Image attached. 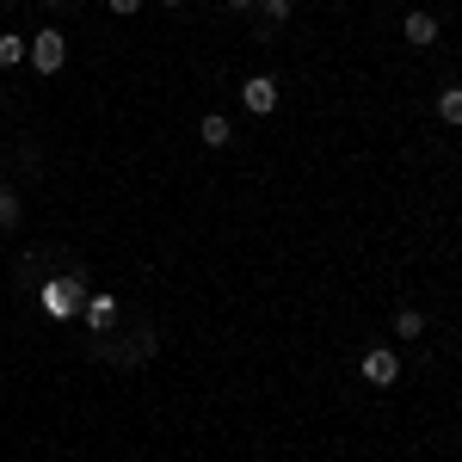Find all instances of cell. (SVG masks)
I'll use <instances>...</instances> for the list:
<instances>
[{"label": "cell", "mask_w": 462, "mask_h": 462, "mask_svg": "<svg viewBox=\"0 0 462 462\" xmlns=\"http://www.w3.org/2000/svg\"><path fill=\"white\" fill-rule=\"evenodd\" d=\"M43 6H62V0H43Z\"/></svg>", "instance_id": "9a60e30c"}, {"label": "cell", "mask_w": 462, "mask_h": 462, "mask_svg": "<svg viewBox=\"0 0 462 462\" xmlns=\"http://www.w3.org/2000/svg\"><path fill=\"white\" fill-rule=\"evenodd\" d=\"M111 13H117V19H130V13H136V6H143V0H106Z\"/></svg>", "instance_id": "4fadbf2b"}, {"label": "cell", "mask_w": 462, "mask_h": 462, "mask_svg": "<svg viewBox=\"0 0 462 462\" xmlns=\"http://www.w3.org/2000/svg\"><path fill=\"white\" fill-rule=\"evenodd\" d=\"M222 6H228V13H247V6H253V0H222Z\"/></svg>", "instance_id": "5bb4252c"}, {"label": "cell", "mask_w": 462, "mask_h": 462, "mask_svg": "<svg viewBox=\"0 0 462 462\" xmlns=\"http://www.w3.org/2000/svg\"><path fill=\"white\" fill-rule=\"evenodd\" d=\"M87 272H69V278H50V284L37 290V302H43V315L50 320H74L80 309H87Z\"/></svg>", "instance_id": "6da1fadb"}, {"label": "cell", "mask_w": 462, "mask_h": 462, "mask_svg": "<svg viewBox=\"0 0 462 462\" xmlns=\"http://www.w3.org/2000/svg\"><path fill=\"white\" fill-rule=\"evenodd\" d=\"M357 370H364L370 389H394V383H401V357H394V346H370Z\"/></svg>", "instance_id": "3957f363"}, {"label": "cell", "mask_w": 462, "mask_h": 462, "mask_svg": "<svg viewBox=\"0 0 462 462\" xmlns=\"http://www.w3.org/2000/svg\"><path fill=\"white\" fill-rule=\"evenodd\" d=\"M25 222V204H19V191L13 185H0V235H13Z\"/></svg>", "instance_id": "ba28073f"}, {"label": "cell", "mask_w": 462, "mask_h": 462, "mask_svg": "<svg viewBox=\"0 0 462 462\" xmlns=\"http://www.w3.org/2000/svg\"><path fill=\"white\" fill-rule=\"evenodd\" d=\"M198 143H204V148H228V143H235V124H228L222 111H210V117L198 124Z\"/></svg>", "instance_id": "52a82bcc"}, {"label": "cell", "mask_w": 462, "mask_h": 462, "mask_svg": "<svg viewBox=\"0 0 462 462\" xmlns=\"http://www.w3.org/2000/svg\"><path fill=\"white\" fill-rule=\"evenodd\" d=\"M401 37H407L413 50H431V43H438V19H431V13H407V25H401Z\"/></svg>", "instance_id": "8992f818"}, {"label": "cell", "mask_w": 462, "mask_h": 462, "mask_svg": "<svg viewBox=\"0 0 462 462\" xmlns=\"http://www.w3.org/2000/svg\"><path fill=\"white\" fill-rule=\"evenodd\" d=\"M32 50H25V62H32L37 74H62V62H69V37L56 32V25H43V32L25 37Z\"/></svg>", "instance_id": "7a4b0ae2"}, {"label": "cell", "mask_w": 462, "mask_h": 462, "mask_svg": "<svg viewBox=\"0 0 462 462\" xmlns=\"http://www.w3.org/2000/svg\"><path fill=\"white\" fill-rule=\"evenodd\" d=\"M25 50H32V43H25V37L0 32V69H19V62H25Z\"/></svg>", "instance_id": "30bf717a"}, {"label": "cell", "mask_w": 462, "mask_h": 462, "mask_svg": "<svg viewBox=\"0 0 462 462\" xmlns=\"http://www.w3.org/2000/svg\"><path fill=\"white\" fill-rule=\"evenodd\" d=\"M161 6H179V0H161Z\"/></svg>", "instance_id": "2e32d148"}, {"label": "cell", "mask_w": 462, "mask_h": 462, "mask_svg": "<svg viewBox=\"0 0 462 462\" xmlns=\"http://www.w3.org/2000/svg\"><path fill=\"white\" fill-rule=\"evenodd\" d=\"M438 117H444L450 130H462V87H444V93H438Z\"/></svg>", "instance_id": "9c48e42d"}, {"label": "cell", "mask_w": 462, "mask_h": 462, "mask_svg": "<svg viewBox=\"0 0 462 462\" xmlns=\"http://www.w3.org/2000/svg\"><path fill=\"white\" fill-rule=\"evenodd\" d=\"M80 315H87V327H93V333H111V327H117V315H124V302H117V296H87V309H80Z\"/></svg>", "instance_id": "5b68a950"}, {"label": "cell", "mask_w": 462, "mask_h": 462, "mask_svg": "<svg viewBox=\"0 0 462 462\" xmlns=\"http://www.w3.org/2000/svg\"><path fill=\"white\" fill-rule=\"evenodd\" d=\"M420 333H426V315L420 309H401L394 315V339H420Z\"/></svg>", "instance_id": "8fae6325"}, {"label": "cell", "mask_w": 462, "mask_h": 462, "mask_svg": "<svg viewBox=\"0 0 462 462\" xmlns=\"http://www.w3.org/2000/svg\"><path fill=\"white\" fill-rule=\"evenodd\" d=\"M241 106H247L253 117H272V111H278V80H272V74H247V87H241Z\"/></svg>", "instance_id": "277c9868"}, {"label": "cell", "mask_w": 462, "mask_h": 462, "mask_svg": "<svg viewBox=\"0 0 462 462\" xmlns=\"http://www.w3.org/2000/svg\"><path fill=\"white\" fill-rule=\"evenodd\" d=\"M296 6H302V0H265V19H272V25H284Z\"/></svg>", "instance_id": "7c38bea8"}]
</instances>
